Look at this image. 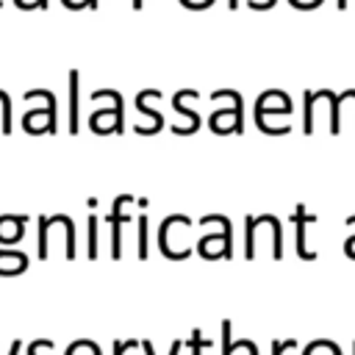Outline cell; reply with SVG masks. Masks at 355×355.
I'll use <instances>...</instances> for the list:
<instances>
[{
  "label": "cell",
  "instance_id": "cell-10",
  "mask_svg": "<svg viewBox=\"0 0 355 355\" xmlns=\"http://www.w3.org/2000/svg\"><path fill=\"white\" fill-rule=\"evenodd\" d=\"M136 341H114V355H122L125 349H133Z\"/></svg>",
  "mask_w": 355,
  "mask_h": 355
},
{
  "label": "cell",
  "instance_id": "cell-9",
  "mask_svg": "<svg viewBox=\"0 0 355 355\" xmlns=\"http://www.w3.org/2000/svg\"><path fill=\"white\" fill-rule=\"evenodd\" d=\"M205 344H208V341H200V330H191V352L200 355V349H202Z\"/></svg>",
  "mask_w": 355,
  "mask_h": 355
},
{
  "label": "cell",
  "instance_id": "cell-16",
  "mask_svg": "<svg viewBox=\"0 0 355 355\" xmlns=\"http://www.w3.org/2000/svg\"><path fill=\"white\" fill-rule=\"evenodd\" d=\"M236 3H239V0H230V8H236Z\"/></svg>",
  "mask_w": 355,
  "mask_h": 355
},
{
  "label": "cell",
  "instance_id": "cell-14",
  "mask_svg": "<svg viewBox=\"0 0 355 355\" xmlns=\"http://www.w3.org/2000/svg\"><path fill=\"white\" fill-rule=\"evenodd\" d=\"M19 349H22V344H19V341H14V344H11V355H19Z\"/></svg>",
  "mask_w": 355,
  "mask_h": 355
},
{
  "label": "cell",
  "instance_id": "cell-15",
  "mask_svg": "<svg viewBox=\"0 0 355 355\" xmlns=\"http://www.w3.org/2000/svg\"><path fill=\"white\" fill-rule=\"evenodd\" d=\"M89 6H92V8H97V0H89Z\"/></svg>",
  "mask_w": 355,
  "mask_h": 355
},
{
  "label": "cell",
  "instance_id": "cell-8",
  "mask_svg": "<svg viewBox=\"0 0 355 355\" xmlns=\"http://www.w3.org/2000/svg\"><path fill=\"white\" fill-rule=\"evenodd\" d=\"M0 103H3V133H8V130H11V122H8L11 105H8V94H6V92H0Z\"/></svg>",
  "mask_w": 355,
  "mask_h": 355
},
{
  "label": "cell",
  "instance_id": "cell-13",
  "mask_svg": "<svg viewBox=\"0 0 355 355\" xmlns=\"http://www.w3.org/2000/svg\"><path fill=\"white\" fill-rule=\"evenodd\" d=\"M180 352V341H172V347H169V355H178Z\"/></svg>",
  "mask_w": 355,
  "mask_h": 355
},
{
  "label": "cell",
  "instance_id": "cell-11",
  "mask_svg": "<svg viewBox=\"0 0 355 355\" xmlns=\"http://www.w3.org/2000/svg\"><path fill=\"white\" fill-rule=\"evenodd\" d=\"M297 8H313V6H319L322 0H291Z\"/></svg>",
  "mask_w": 355,
  "mask_h": 355
},
{
  "label": "cell",
  "instance_id": "cell-7",
  "mask_svg": "<svg viewBox=\"0 0 355 355\" xmlns=\"http://www.w3.org/2000/svg\"><path fill=\"white\" fill-rule=\"evenodd\" d=\"M305 355H338V349L333 344H311L305 349Z\"/></svg>",
  "mask_w": 355,
  "mask_h": 355
},
{
  "label": "cell",
  "instance_id": "cell-3",
  "mask_svg": "<svg viewBox=\"0 0 355 355\" xmlns=\"http://www.w3.org/2000/svg\"><path fill=\"white\" fill-rule=\"evenodd\" d=\"M55 222V216L53 219H39V258H47V230H50V225Z\"/></svg>",
  "mask_w": 355,
  "mask_h": 355
},
{
  "label": "cell",
  "instance_id": "cell-2",
  "mask_svg": "<svg viewBox=\"0 0 355 355\" xmlns=\"http://www.w3.org/2000/svg\"><path fill=\"white\" fill-rule=\"evenodd\" d=\"M69 133H78V72H69Z\"/></svg>",
  "mask_w": 355,
  "mask_h": 355
},
{
  "label": "cell",
  "instance_id": "cell-4",
  "mask_svg": "<svg viewBox=\"0 0 355 355\" xmlns=\"http://www.w3.org/2000/svg\"><path fill=\"white\" fill-rule=\"evenodd\" d=\"M153 94H158V92H155V89H147V92H141V94L136 97V103H139V108H141L144 114H147V108H144V100H147V97H153ZM150 116H153V122H155V133H158V128L164 125V119H161V114H155V111H150Z\"/></svg>",
  "mask_w": 355,
  "mask_h": 355
},
{
  "label": "cell",
  "instance_id": "cell-6",
  "mask_svg": "<svg viewBox=\"0 0 355 355\" xmlns=\"http://www.w3.org/2000/svg\"><path fill=\"white\" fill-rule=\"evenodd\" d=\"M89 258L97 255V216H89Z\"/></svg>",
  "mask_w": 355,
  "mask_h": 355
},
{
  "label": "cell",
  "instance_id": "cell-1",
  "mask_svg": "<svg viewBox=\"0 0 355 355\" xmlns=\"http://www.w3.org/2000/svg\"><path fill=\"white\" fill-rule=\"evenodd\" d=\"M133 197L130 194H119L116 200H114V205H111V214H108V225H111V255L114 258H119L122 255V244H119V225H122V205L125 202H130Z\"/></svg>",
  "mask_w": 355,
  "mask_h": 355
},
{
  "label": "cell",
  "instance_id": "cell-5",
  "mask_svg": "<svg viewBox=\"0 0 355 355\" xmlns=\"http://www.w3.org/2000/svg\"><path fill=\"white\" fill-rule=\"evenodd\" d=\"M139 258H147V216H139Z\"/></svg>",
  "mask_w": 355,
  "mask_h": 355
},
{
  "label": "cell",
  "instance_id": "cell-12",
  "mask_svg": "<svg viewBox=\"0 0 355 355\" xmlns=\"http://www.w3.org/2000/svg\"><path fill=\"white\" fill-rule=\"evenodd\" d=\"M211 0H183V6H189V8H205Z\"/></svg>",
  "mask_w": 355,
  "mask_h": 355
}]
</instances>
